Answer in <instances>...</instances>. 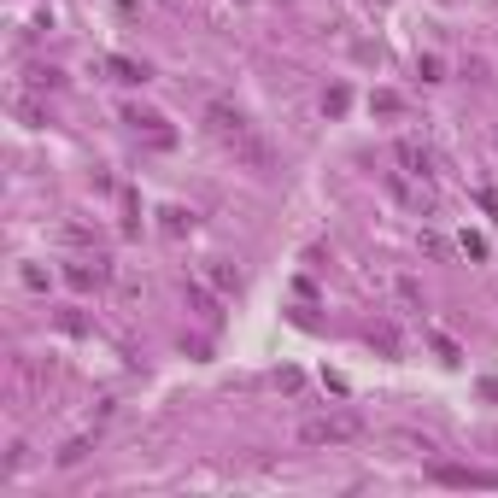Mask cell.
Returning <instances> with one entry per match:
<instances>
[{"mask_svg":"<svg viewBox=\"0 0 498 498\" xmlns=\"http://www.w3.org/2000/svg\"><path fill=\"white\" fill-rule=\"evenodd\" d=\"M83 452H88V440H71V446H65V452H59V463L71 470V463H83Z\"/></svg>","mask_w":498,"mask_h":498,"instance_id":"obj_12","label":"cell"},{"mask_svg":"<svg viewBox=\"0 0 498 498\" xmlns=\"http://www.w3.org/2000/svg\"><path fill=\"white\" fill-rule=\"evenodd\" d=\"M357 434H364V416L357 411H323V416H305V422H299V440L305 446H352Z\"/></svg>","mask_w":498,"mask_h":498,"instance_id":"obj_2","label":"cell"},{"mask_svg":"<svg viewBox=\"0 0 498 498\" xmlns=\"http://www.w3.org/2000/svg\"><path fill=\"white\" fill-rule=\"evenodd\" d=\"M182 293H188V305H194V311H199V317H205V323H217V317H223V311H217V299H212V293H205V287H199V282H188V287H182Z\"/></svg>","mask_w":498,"mask_h":498,"instance_id":"obj_6","label":"cell"},{"mask_svg":"<svg viewBox=\"0 0 498 498\" xmlns=\"http://www.w3.org/2000/svg\"><path fill=\"white\" fill-rule=\"evenodd\" d=\"M428 481H440V486H498V470H470V463H428Z\"/></svg>","mask_w":498,"mask_h":498,"instance_id":"obj_3","label":"cell"},{"mask_svg":"<svg viewBox=\"0 0 498 498\" xmlns=\"http://www.w3.org/2000/svg\"><path fill=\"white\" fill-rule=\"evenodd\" d=\"M205 129H212L217 141H223L235 158H241V165H253V171H270V147L258 141L253 124H246L235 106H223V100H217V106H205Z\"/></svg>","mask_w":498,"mask_h":498,"instance_id":"obj_1","label":"cell"},{"mask_svg":"<svg viewBox=\"0 0 498 498\" xmlns=\"http://www.w3.org/2000/svg\"><path fill=\"white\" fill-rule=\"evenodd\" d=\"M141 124H147V141H153V147H171V129H165V117H141Z\"/></svg>","mask_w":498,"mask_h":498,"instance_id":"obj_8","label":"cell"},{"mask_svg":"<svg viewBox=\"0 0 498 498\" xmlns=\"http://www.w3.org/2000/svg\"><path fill=\"white\" fill-rule=\"evenodd\" d=\"M65 276H71V287H100V282H112V264L94 253V258H83V264H71Z\"/></svg>","mask_w":498,"mask_h":498,"instance_id":"obj_5","label":"cell"},{"mask_svg":"<svg viewBox=\"0 0 498 498\" xmlns=\"http://www.w3.org/2000/svg\"><path fill=\"white\" fill-rule=\"evenodd\" d=\"M205 282H212L217 293H235V287H241V276L229 270V264H217V258H212V264H205Z\"/></svg>","mask_w":498,"mask_h":498,"instance_id":"obj_7","label":"cell"},{"mask_svg":"<svg viewBox=\"0 0 498 498\" xmlns=\"http://www.w3.org/2000/svg\"><path fill=\"white\" fill-rule=\"evenodd\" d=\"M393 158L405 165V176H422V182L434 176V158H428V147H422V141H398V147H393Z\"/></svg>","mask_w":498,"mask_h":498,"instance_id":"obj_4","label":"cell"},{"mask_svg":"<svg viewBox=\"0 0 498 498\" xmlns=\"http://www.w3.org/2000/svg\"><path fill=\"white\" fill-rule=\"evenodd\" d=\"M346 100H352L346 88H328V94H323V112H328V117H341V112H346Z\"/></svg>","mask_w":498,"mask_h":498,"instance_id":"obj_10","label":"cell"},{"mask_svg":"<svg viewBox=\"0 0 498 498\" xmlns=\"http://www.w3.org/2000/svg\"><path fill=\"white\" fill-rule=\"evenodd\" d=\"M112 71H117V83H147V71H141V65H129V59H112Z\"/></svg>","mask_w":498,"mask_h":498,"instance_id":"obj_9","label":"cell"},{"mask_svg":"<svg viewBox=\"0 0 498 498\" xmlns=\"http://www.w3.org/2000/svg\"><path fill=\"white\" fill-rule=\"evenodd\" d=\"M434 352H440L446 364H463V352H457V341H446V334H434Z\"/></svg>","mask_w":498,"mask_h":498,"instance_id":"obj_11","label":"cell"}]
</instances>
